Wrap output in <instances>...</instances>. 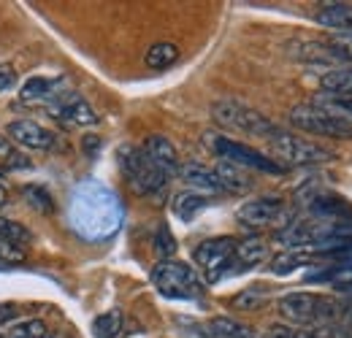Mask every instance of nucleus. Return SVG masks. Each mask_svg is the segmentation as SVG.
<instances>
[{"label": "nucleus", "mask_w": 352, "mask_h": 338, "mask_svg": "<svg viewBox=\"0 0 352 338\" xmlns=\"http://www.w3.org/2000/svg\"><path fill=\"white\" fill-rule=\"evenodd\" d=\"M71 227L87 241H106L122 225V203L114 190L106 184L87 179L74 187L71 192Z\"/></svg>", "instance_id": "f257e3e1"}, {"label": "nucleus", "mask_w": 352, "mask_h": 338, "mask_svg": "<svg viewBox=\"0 0 352 338\" xmlns=\"http://www.w3.org/2000/svg\"><path fill=\"white\" fill-rule=\"evenodd\" d=\"M282 319H287L293 328H322V325H336L344 319V303L328 295H314V293H287L276 303Z\"/></svg>", "instance_id": "f03ea898"}, {"label": "nucleus", "mask_w": 352, "mask_h": 338, "mask_svg": "<svg viewBox=\"0 0 352 338\" xmlns=\"http://www.w3.org/2000/svg\"><path fill=\"white\" fill-rule=\"evenodd\" d=\"M268 149L274 155V160L285 168H304V166H320V163H331L339 155L333 149H325L314 141H309L304 135L296 133H285L279 130L274 138H268Z\"/></svg>", "instance_id": "7ed1b4c3"}, {"label": "nucleus", "mask_w": 352, "mask_h": 338, "mask_svg": "<svg viewBox=\"0 0 352 338\" xmlns=\"http://www.w3.org/2000/svg\"><path fill=\"white\" fill-rule=\"evenodd\" d=\"M120 166H122L125 179L131 181V187L138 195L155 198V201H160L166 195L171 179L144 155L141 146H122L120 149Z\"/></svg>", "instance_id": "20e7f679"}, {"label": "nucleus", "mask_w": 352, "mask_h": 338, "mask_svg": "<svg viewBox=\"0 0 352 338\" xmlns=\"http://www.w3.org/2000/svg\"><path fill=\"white\" fill-rule=\"evenodd\" d=\"M152 284L157 287L160 295L171 300H195L206 290L195 268L179 260H160L152 268Z\"/></svg>", "instance_id": "39448f33"}, {"label": "nucleus", "mask_w": 352, "mask_h": 338, "mask_svg": "<svg viewBox=\"0 0 352 338\" xmlns=\"http://www.w3.org/2000/svg\"><path fill=\"white\" fill-rule=\"evenodd\" d=\"M206 146L230 166H239V168H250V170H261V173H271V176H279L285 173V166H279L274 157H265L263 152L241 144V141H233L230 135H222V133H206Z\"/></svg>", "instance_id": "423d86ee"}, {"label": "nucleus", "mask_w": 352, "mask_h": 338, "mask_svg": "<svg viewBox=\"0 0 352 338\" xmlns=\"http://www.w3.org/2000/svg\"><path fill=\"white\" fill-rule=\"evenodd\" d=\"M212 120L225 130H236V133H247V135H258V138H274L279 133V127L271 120H265L261 111L239 103V100H217L212 106Z\"/></svg>", "instance_id": "0eeeda50"}, {"label": "nucleus", "mask_w": 352, "mask_h": 338, "mask_svg": "<svg viewBox=\"0 0 352 338\" xmlns=\"http://www.w3.org/2000/svg\"><path fill=\"white\" fill-rule=\"evenodd\" d=\"M236 219L244 227H252V230H265V227L282 230L285 225L293 222V212L282 198L268 195V198H255V201L241 203L239 212H236Z\"/></svg>", "instance_id": "6e6552de"}, {"label": "nucleus", "mask_w": 352, "mask_h": 338, "mask_svg": "<svg viewBox=\"0 0 352 338\" xmlns=\"http://www.w3.org/2000/svg\"><path fill=\"white\" fill-rule=\"evenodd\" d=\"M236 238L230 236H217V238H206L195 247L192 252V260L195 265L206 273V282L214 284L220 282L222 276H228L230 271V262H233V252H236Z\"/></svg>", "instance_id": "1a4fd4ad"}, {"label": "nucleus", "mask_w": 352, "mask_h": 338, "mask_svg": "<svg viewBox=\"0 0 352 338\" xmlns=\"http://www.w3.org/2000/svg\"><path fill=\"white\" fill-rule=\"evenodd\" d=\"M290 122L304 133H311V135H325V138H339V141H350L352 138V125H344V122L322 114L320 109H314L309 103L290 109Z\"/></svg>", "instance_id": "9d476101"}, {"label": "nucleus", "mask_w": 352, "mask_h": 338, "mask_svg": "<svg viewBox=\"0 0 352 338\" xmlns=\"http://www.w3.org/2000/svg\"><path fill=\"white\" fill-rule=\"evenodd\" d=\"M46 111H49V117H54V120H60L63 125H71V127H92V125H98V120H100V117L95 114V109L89 106L79 92H74V89H63V92L46 106Z\"/></svg>", "instance_id": "9b49d317"}, {"label": "nucleus", "mask_w": 352, "mask_h": 338, "mask_svg": "<svg viewBox=\"0 0 352 338\" xmlns=\"http://www.w3.org/2000/svg\"><path fill=\"white\" fill-rule=\"evenodd\" d=\"M8 141L25 146V149H52L57 144V135L49 127L38 125L36 120H16L6 130Z\"/></svg>", "instance_id": "f8f14e48"}, {"label": "nucleus", "mask_w": 352, "mask_h": 338, "mask_svg": "<svg viewBox=\"0 0 352 338\" xmlns=\"http://www.w3.org/2000/svg\"><path fill=\"white\" fill-rule=\"evenodd\" d=\"M307 209L309 216L320 222H352V203L331 192H317L307 198Z\"/></svg>", "instance_id": "ddd939ff"}, {"label": "nucleus", "mask_w": 352, "mask_h": 338, "mask_svg": "<svg viewBox=\"0 0 352 338\" xmlns=\"http://www.w3.org/2000/svg\"><path fill=\"white\" fill-rule=\"evenodd\" d=\"M141 149H144V155L163 170L168 179L179 176V152H176V146L166 135H149Z\"/></svg>", "instance_id": "4468645a"}, {"label": "nucleus", "mask_w": 352, "mask_h": 338, "mask_svg": "<svg viewBox=\"0 0 352 338\" xmlns=\"http://www.w3.org/2000/svg\"><path fill=\"white\" fill-rule=\"evenodd\" d=\"M265 260H268V244H265L263 238H244V241L236 244V252H233V262H230L228 276L252 271V268L263 265Z\"/></svg>", "instance_id": "2eb2a0df"}, {"label": "nucleus", "mask_w": 352, "mask_h": 338, "mask_svg": "<svg viewBox=\"0 0 352 338\" xmlns=\"http://www.w3.org/2000/svg\"><path fill=\"white\" fill-rule=\"evenodd\" d=\"M63 92V82L60 79H49V76H30L22 92H19V100L28 103V106H49L57 95Z\"/></svg>", "instance_id": "dca6fc26"}, {"label": "nucleus", "mask_w": 352, "mask_h": 338, "mask_svg": "<svg viewBox=\"0 0 352 338\" xmlns=\"http://www.w3.org/2000/svg\"><path fill=\"white\" fill-rule=\"evenodd\" d=\"M179 176L184 179V184H190V190L204 192V195H222L220 179L214 168H206L201 163H184L179 166Z\"/></svg>", "instance_id": "f3484780"}, {"label": "nucleus", "mask_w": 352, "mask_h": 338, "mask_svg": "<svg viewBox=\"0 0 352 338\" xmlns=\"http://www.w3.org/2000/svg\"><path fill=\"white\" fill-rule=\"evenodd\" d=\"M317 25L336 30L339 36H352V3H325L317 11Z\"/></svg>", "instance_id": "a211bd4d"}, {"label": "nucleus", "mask_w": 352, "mask_h": 338, "mask_svg": "<svg viewBox=\"0 0 352 338\" xmlns=\"http://www.w3.org/2000/svg\"><path fill=\"white\" fill-rule=\"evenodd\" d=\"M309 106L320 109L322 114L344 122V125H352V98H342V95H331V92H317Z\"/></svg>", "instance_id": "6ab92c4d"}, {"label": "nucleus", "mask_w": 352, "mask_h": 338, "mask_svg": "<svg viewBox=\"0 0 352 338\" xmlns=\"http://www.w3.org/2000/svg\"><path fill=\"white\" fill-rule=\"evenodd\" d=\"M214 173H217V179H220L222 192H228V195H244V192L252 190L250 173L244 168H239V166H230V163L220 160V166L214 168Z\"/></svg>", "instance_id": "aec40b11"}, {"label": "nucleus", "mask_w": 352, "mask_h": 338, "mask_svg": "<svg viewBox=\"0 0 352 338\" xmlns=\"http://www.w3.org/2000/svg\"><path fill=\"white\" fill-rule=\"evenodd\" d=\"M212 198L204 195V192H195V190H182L174 195V214L182 219V222H192L204 209H209Z\"/></svg>", "instance_id": "412c9836"}, {"label": "nucleus", "mask_w": 352, "mask_h": 338, "mask_svg": "<svg viewBox=\"0 0 352 338\" xmlns=\"http://www.w3.org/2000/svg\"><path fill=\"white\" fill-rule=\"evenodd\" d=\"M317 260H320V254L314 252V249H285V252L276 254V257L271 260V273L287 276V273H293L296 268L309 265V262H317Z\"/></svg>", "instance_id": "4be33fe9"}, {"label": "nucleus", "mask_w": 352, "mask_h": 338, "mask_svg": "<svg viewBox=\"0 0 352 338\" xmlns=\"http://www.w3.org/2000/svg\"><path fill=\"white\" fill-rule=\"evenodd\" d=\"M307 282L311 284H331L336 290H352V265H328L325 271H317L307 276Z\"/></svg>", "instance_id": "5701e85b"}, {"label": "nucleus", "mask_w": 352, "mask_h": 338, "mask_svg": "<svg viewBox=\"0 0 352 338\" xmlns=\"http://www.w3.org/2000/svg\"><path fill=\"white\" fill-rule=\"evenodd\" d=\"M320 87H322V92L352 98V65H342V68H333V71L322 74L320 76Z\"/></svg>", "instance_id": "b1692460"}, {"label": "nucleus", "mask_w": 352, "mask_h": 338, "mask_svg": "<svg viewBox=\"0 0 352 338\" xmlns=\"http://www.w3.org/2000/svg\"><path fill=\"white\" fill-rule=\"evenodd\" d=\"M122 333V311L109 308L92 319V336L95 338H117Z\"/></svg>", "instance_id": "393cba45"}, {"label": "nucleus", "mask_w": 352, "mask_h": 338, "mask_svg": "<svg viewBox=\"0 0 352 338\" xmlns=\"http://www.w3.org/2000/svg\"><path fill=\"white\" fill-rule=\"evenodd\" d=\"M0 338H46V325L41 319H22L0 328Z\"/></svg>", "instance_id": "a878e982"}, {"label": "nucleus", "mask_w": 352, "mask_h": 338, "mask_svg": "<svg viewBox=\"0 0 352 338\" xmlns=\"http://www.w3.org/2000/svg\"><path fill=\"white\" fill-rule=\"evenodd\" d=\"M176 60H179V49H176V43L163 41V43H155V46L146 49V65L155 68V71H163V68L174 65Z\"/></svg>", "instance_id": "bb28decb"}, {"label": "nucleus", "mask_w": 352, "mask_h": 338, "mask_svg": "<svg viewBox=\"0 0 352 338\" xmlns=\"http://www.w3.org/2000/svg\"><path fill=\"white\" fill-rule=\"evenodd\" d=\"M0 238H6V241H11V244L22 247L25 241H30V230H28L25 225L14 222V219H3V216H0Z\"/></svg>", "instance_id": "cd10ccee"}, {"label": "nucleus", "mask_w": 352, "mask_h": 338, "mask_svg": "<svg viewBox=\"0 0 352 338\" xmlns=\"http://www.w3.org/2000/svg\"><path fill=\"white\" fill-rule=\"evenodd\" d=\"M265 290L263 287H250V290H244V293H239V295L233 297V306L236 308H241V311H255V308H261L265 303Z\"/></svg>", "instance_id": "c85d7f7f"}, {"label": "nucleus", "mask_w": 352, "mask_h": 338, "mask_svg": "<svg viewBox=\"0 0 352 338\" xmlns=\"http://www.w3.org/2000/svg\"><path fill=\"white\" fill-rule=\"evenodd\" d=\"M155 249H157V254H160V260H174L176 238H174V233L168 230V225H160V227H157V236H155Z\"/></svg>", "instance_id": "c756f323"}, {"label": "nucleus", "mask_w": 352, "mask_h": 338, "mask_svg": "<svg viewBox=\"0 0 352 338\" xmlns=\"http://www.w3.org/2000/svg\"><path fill=\"white\" fill-rule=\"evenodd\" d=\"M25 198H28V203H30L36 212L46 214V212H52V206H54V203H52V195L46 192L44 187H36V184H33V187H25Z\"/></svg>", "instance_id": "7c9ffc66"}, {"label": "nucleus", "mask_w": 352, "mask_h": 338, "mask_svg": "<svg viewBox=\"0 0 352 338\" xmlns=\"http://www.w3.org/2000/svg\"><path fill=\"white\" fill-rule=\"evenodd\" d=\"M22 260H25V249H22V247H16V244L0 238V262L11 265V262H22Z\"/></svg>", "instance_id": "2f4dec72"}, {"label": "nucleus", "mask_w": 352, "mask_h": 338, "mask_svg": "<svg viewBox=\"0 0 352 338\" xmlns=\"http://www.w3.org/2000/svg\"><path fill=\"white\" fill-rule=\"evenodd\" d=\"M14 84H16V74L11 68H0V95L14 89Z\"/></svg>", "instance_id": "473e14b6"}, {"label": "nucleus", "mask_w": 352, "mask_h": 338, "mask_svg": "<svg viewBox=\"0 0 352 338\" xmlns=\"http://www.w3.org/2000/svg\"><path fill=\"white\" fill-rule=\"evenodd\" d=\"M14 317V306H8V303H0V328L3 325H8V319Z\"/></svg>", "instance_id": "72a5a7b5"}, {"label": "nucleus", "mask_w": 352, "mask_h": 338, "mask_svg": "<svg viewBox=\"0 0 352 338\" xmlns=\"http://www.w3.org/2000/svg\"><path fill=\"white\" fill-rule=\"evenodd\" d=\"M333 43H336V46H342L352 60V36H339V38H333Z\"/></svg>", "instance_id": "f704fd0d"}, {"label": "nucleus", "mask_w": 352, "mask_h": 338, "mask_svg": "<svg viewBox=\"0 0 352 338\" xmlns=\"http://www.w3.org/2000/svg\"><path fill=\"white\" fill-rule=\"evenodd\" d=\"M8 157H11V141L0 135V160H8Z\"/></svg>", "instance_id": "c9c22d12"}, {"label": "nucleus", "mask_w": 352, "mask_h": 338, "mask_svg": "<svg viewBox=\"0 0 352 338\" xmlns=\"http://www.w3.org/2000/svg\"><path fill=\"white\" fill-rule=\"evenodd\" d=\"M342 295H344V308H347V311H352V290H344Z\"/></svg>", "instance_id": "e433bc0d"}, {"label": "nucleus", "mask_w": 352, "mask_h": 338, "mask_svg": "<svg viewBox=\"0 0 352 338\" xmlns=\"http://www.w3.org/2000/svg\"><path fill=\"white\" fill-rule=\"evenodd\" d=\"M6 201H8V190H6V187H3V184H0V206H3V203H6Z\"/></svg>", "instance_id": "4c0bfd02"}, {"label": "nucleus", "mask_w": 352, "mask_h": 338, "mask_svg": "<svg viewBox=\"0 0 352 338\" xmlns=\"http://www.w3.org/2000/svg\"><path fill=\"white\" fill-rule=\"evenodd\" d=\"M87 149L92 152V149H98V141H92V138H87Z\"/></svg>", "instance_id": "58836bf2"}]
</instances>
